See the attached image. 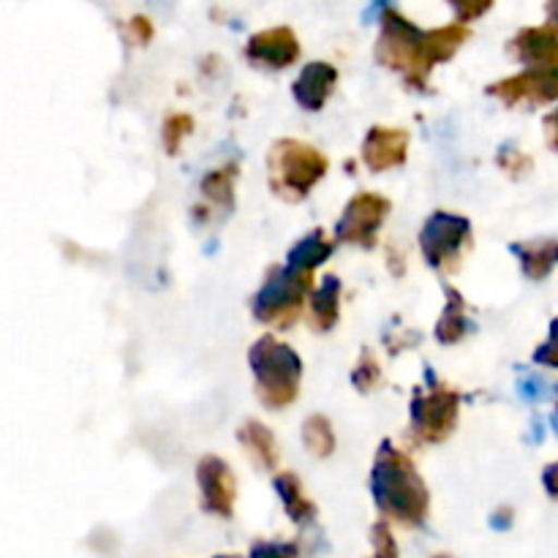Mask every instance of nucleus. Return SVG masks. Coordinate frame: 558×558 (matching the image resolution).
<instances>
[{
  "label": "nucleus",
  "instance_id": "39448f33",
  "mask_svg": "<svg viewBox=\"0 0 558 558\" xmlns=\"http://www.w3.org/2000/svg\"><path fill=\"white\" fill-rule=\"evenodd\" d=\"M314 272L298 270L289 265H276L267 270L265 283L254 298V316L262 325L292 327L308 294H314Z\"/></svg>",
  "mask_w": 558,
  "mask_h": 558
},
{
  "label": "nucleus",
  "instance_id": "aec40b11",
  "mask_svg": "<svg viewBox=\"0 0 558 558\" xmlns=\"http://www.w3.org/2000/svg\"><path fill=\"white\" fill-rule=\"evenodd\" d=\"M272 485H276L278 496H281L283 510H287V515L292 518L294 523H311V521H314L316 507L311 505V499L303 494V488H300L298 474H292V472L278 474V477L272 480Z\"/></svg>",
  "mask_w": 558,
  "mask_h": 558
},
{
  "label": "nucleus",
  "instance_id": "1a4fd4ad",
  "mask_svg": "<svg viewBox=\"0 0 558 558\" xmlns=\"http://www.w3.org/2000/svg\"><path fill=\"white\" fill-rule=\"evenodd\" d=\"M488 96L499 98L507 107L558 101V65L554 69H526L510 80L494 82L488 87Z\"/></svg>",
  "mask_w": 558,
  "mask_h": 558
},
{
  "label": "nucleus",
  "instance_id": "ddd939ff",
  "mask_svg": "<svg viewBox=\"0 0 558 558\" xmlns=\"http://www.w3.org/2000/svg\"><path fill=\"white\" fill-rule=\"evenodd\" d=\"M336 65L325 63V60H314V63H308L300 71V76L294 80L292 93L294 98H298L300 107L308 109V112H319L327 104V98L332 96V90H336Z\"/></svg>",
  "mask_w": 558,
  "mask_h": 558
},
{
  "label": "nucleus",
  "instance_id": "473e14b6",
  "mask_svg": "<svg viewBox=\"0 0 558 558\" xmlns=\"http://www.w3.org/2000/svg\"><path fill=\"white\" fill-rule=\"evenodd\" d=\"M545 131H548V142L554 150H558V109L545 118Z\"/></svg>",
  "mask_w": 558,
  "mask_h": 558
},
{
  "label": "nucleus",
  "instance_id": "7ed1b4c3",
  "mask_svg": "<svg viewBox=\"0 0 558 558\" xmlns=\"http://www.w3.org/2000/svg\"><path fill=\"white\" fill-rule=\"evenodd\" d=\"M251 371L256 379V398L267 409H287L298 401L303 360L292 347L272 336H262L248 352Z\"/></svg>",
  "mask_w": 558,
  "mask_h": 558
},
{
  "label": "nucleus",
  "instance_id": "bb28decb",
  "mask_svg": "<svg viewBox=\"0 0 558 558\" xmlns=\"http://www.w3.org/2000/svg\"><path fill=\"white\" fill-rule=\"evenodd\" d=\"M450 5L456 9V16L458 22H472V20H480L483 14H488L490 5H494V0H450Z\"/></svg>",
  "mask_w": 558,
  "mask_h": 558
},
{
  "label": "nucleus",
  "instance_id": "dca6fc26",
  "mask_svg": "<svg viewBox=\"0 0 558 558\" xmlns=\"http://www.w3.org/2000/svg\"><path fill=\"white\" fill-rule=\"evenodd\" d=\"M341 314V281L338 276H327L322 287L311 294V325L314 330L327 332L336 327Z\"/></svg>",
  "mask_w": 558,
  "mask_h": 558
},
{
  "label": "nucleus",
  "instance_id": "cd10ccee",
  "mask_svg": "<svg viewBox=\"0 0 558 558\" xmlns=\"http://www.w3.org/2000/svg\"><path fill=\"white\" fill-rule=\"evenodd\" d=\"M518 387H521V398H526V401L537 403L548 398V385L534 374H523V379L518 381Z\"/></svg>",
  "mask_w": 558,
  "mask_h": 558
},
{
  "label": "nucleus",
  "instance_id": "4468645a",
  "mask_svg": "<svg viewBox=\"0 0 558 558\" xmlns=\"http://www.w3.org/2000/svg\"><path fill=\"white\" fill-rule=\"evenodd\" d=\"M510 49L529 69H554L558 65V33L554 27H526L512 38Z\"/></svg>",
  "mask_w": 558,
  "mask_h": 558
},
{
  "label": "nucleus",
  "instance_id": "412c9836",
  "mask_svg": "<svg viewBox=\"0 0 558 558\" xmlns=\"http://www.w3.org/2000/svg\"><path fill=\"white\" fill-rule=\"evenodd\" d=\"M234 178H238V167L234 163H227L221 169H213L202 178V196L210 202L218 210H232L234 207Z\"/></svg>",
  "mask_w": 558,
  "mask_h": 558
},
{
  "label": "nucleus",
  "instance_id": "c756f323",
  "mask_svg": "<svg viewBox=\"0 0 558 558\" xmlns=\"http://www.w3.org/2000/svg\"><path fill=\"white\" fill-rule=\"evenodd\" d=\"M499 163L507 169V172H512V174H521V172L526 174V169L532 167V161H529L526 156H521V153L510 150V147H505V150L499 153Z\"/></svg>",
  "mask_w": 558,
  "mask_h": 558
},
{
  "label": "nucleus",
  "instance_id": "b1692460",
  "mask_svg": "<svg viewBox=\"0 0 558 558\" xmlns=\"http://www.w3.org/2000/svg\"><path fill=\"white\" fill-rule=\"evenodd\" d=\"M381 381V368L376 363V357L371 352H363L357 368L352 371V385L357 387L360 392H371Z\"/></svg>",
  "mask_w": 558,
  "mask_h": 558
},
{
  "label": "nucleus",
  "instance_id": "0eeeda50",
  "mask_svg": "<svg viewBox=\"0 0 558 558\" xmlns=\"http://www.w3.org/2000/svg\"><path fill=\"white\" fill-rule=\"evenodd\" d=\"M469 234H472V223L466 216L445 210L434 213L420 232V248H423L425 262L436 270H456L469 243Z\"/></svg>",
  "mask_w": 558,
  "mask_h": 558
},
{
  "label": "nucleus",
  "instance_id": "e433bc0d",
  "mask_svg": "<svg viewBox=\"0 0 558 558\" xmlns=\"http://www.w3.org/2000/svg\"><path fill=\"white\" fill-rule=\"evenodd\" d=\"M436 558H450V556H436Z\"/></svg>",
  "mask_w": 558,
  "mask_h": 558
},
{
  "label": "nucleus",
  "instance_id": "a211bd4d",
  "mask_svg": "<svg viewBox=\"0 0 558 558\" xmlns=\"http://www.w3.org/2000/svg\"><path fill=\"white\" fill-rule=\"evenodd\" d=\"M447 308L445 314L436 322V341L450 347V343H458L469 332V325L472 322L466 319V303H463V294L458 289L447 287Z\"/></svg>",
  "mask_w": 558,
  "mask_h": 558
},
{
  "label": "nucleus",
  "instance_id": "6ab92c4d",
  "mask_svg": "<svg viewBox=\"0 0 558 558\" xmlns=\"http://www.w3.org/2000/svg\"><path fill=\"white\" fill-rule=\"evenodd\" d=\"M238 441L251 452V456H254V461L259 463L262 469H276L278 445H276V436L270 434L267 425L256 423V420H248V423L238 430Z\"/></svg>",
  "mask_w": 558,
  "mask_h": 558
},
{
  "label": "nucleus",
  "instance_id": "2eb2a0df",
  "mask_svg": "<svg viewBox=\"0 0 558 558\" xmlns=\"http://www.w3.org/2000/svg\"><path fill=\"white\" fill-rule=\"evenodd\" d=\"M512 254L521 262L523 276L532 281H545L558 265V240L543 238V240H526V243H512Z\"/></svg>",
  "mask_w": 558,
  "mask_h": 558
},
{
  "label": "nucleus",
  "instance_id": "393cba45",
  "mask_svg": "<svg viewBox=\"0 0 558 558\" xmlns=\"http://www.w3.org/2000/svg\"><path fill=\"white\" fill-rule=\"evenodd\" d=\"M371 543H374V558H398V545L392 537V529L387 521H379L371 532Z\"/></svg>",
  "mask_w": 558,
  "mask_h": 558
},
{
  "label": "nucleus",
  "instance_id": "f704fd0d",
  "mask_svg": "<svg viewBox=\"0 0 558 558\" xmlns=\"http://www.w3.org/2000/svg\"><path fill=\"white\" fill-rule=\"evenodd\" d=\"M387 3H390V0H374V5H371V11H368V14H365V22H371V16H376V11L385 9Z\"/></svg>",
  "mask_w": 558,
  "mask_h": 558
},
{
  "label": "nucleus",
  "instance_id": "5701e85b",
  "mask_svg": "<svg viewBox=\"0 0 558 558\" xmlns=\"http://www.w3.org/2000/svg\"><path fill=\"white\" fill-rule=\"evenodd\" d=\"M191 131H194V118H189V114H169L167 123H163V147H167L169 156L180 150V145H183V140Z\"/></svg>",
  "mask_w": 558,
  "mask_h": 558
},
{
  "label": "nucleus",
  "instance_id": "9b49d317",
  "mask_svg": "<svg viewBox=\"0 0 558 558\" xmlns=\"http://www.w3.org/2000/svg\"><path fill=\"white\" fill-rule=\"evenodd\" d=\"M409 156V131L390 129V125H374L363 142V163L371 172H387L407 163Z\"/></svg>",
  "mask_w": 558,
  "mask_h": 558
},
{
  "label": "nucleus",
  "instance_id": "423d86ee",
  "mask_svg": "<svg viewBox=\"0 0 558 558\" xmlns=\"http://www.w3.org/2000/svg\"><path fill=\"white\" fill-rule=\"evenodd\" d=\"M458 412H461V392L436 381L430 390L417 387L412 396V434L425 445H439L450 439L458 425Z\"/></svg>",
  "mask_w": 558,
  "mask_h": 558
},
{
  "label": "nucleus",
  "instance_id": "2f4dec72",
  "mask_svg": "<svg viewBox=\"0 0 558 558\" xmlns=\"http://www.w3.org/2000/svg\"><path fill=\"white\" fill-rule=\"evenodd\" d=\"M543 485H545V490H548V494L554 496V499H558V461L550 463V466H545Z\"/></svg>",
  "mask_w": 558,
  "mask_h": 558
},
{
  "label": "nucleus",
  "instance_id": "9d476101",
  "mask_svg": "<svg viewBox=\"0 0 558 558\" xmlns=\"http://www.w3.org/2000/svg\"><path fill=\"white\" fill-rule=\"evenodd\" d=\"M196 483L202 490V507H205L210 515L218 518H232L234 512V499H238V483H234V474L221 458L205 456L196 466Z\"/></svg>",
  "mask_w": 558,
  "mask_h": 558
},
{
  "label": "nucleus",
  "instance_id": "6e6552de",
  "mask_svg": "<svg viewBox=\"0 0 558 558\" xmlns=\"http://www.w3.org/2000/svg\"><path fill=\"white\" fill-rule=\"evenodd\" d=\"M390 199L371 191H360L349 199L343 207V216L338 218L336 240L347 245H357V248H374L379 227L385 223L387 213H390Z\"/></svg>",
  "mask_w": 558,
  "mask_h": 558
},
{
  "label": "nucleus",
  "instance_id": "a878e982",
  "mask_svg": "<svg viewBox=\"0 0 558 558\" xmlns=\"http://www.w3.org/2000/svg\"><path fill=\"white\" fill-rule=\"evenodd\" d=\"M534 363L545 365V368H558V316L550 322L548 341L534 352Z\"/></svg>",
  "mask_w": 558,
  "mask_h": 558
},
{
  "label": "nucleus",
  "instance_id": "72a5a7b5",
  "mask_svg": "<svg viewBox=\"0 0 558 558\" xmlns=\"http://www.w3.org/2000/svg\"><path fill=\"white\" fill-rule=\"evenodd\" d=\"M548 16H550V27L558 33V0H548Z\"/></svg>",
  "mask_w": 558,
  "mask_h": 558
},
{
  "label": "nucleus",
  "instance_id": "c9c22d12",
  "mask_svg": "<svg viewBox=\"0 0 558 558\" xmlns=\"http://www.w3.org/2000/svg\"><path fill=\"white\" fill-rule=\"evenodd\" d=\"M218 558H234V556H218Z\"/></svg>",
  "mask_w": 558,
  "mask_h": 558
},
{
  "label": "nucleus",
  "instance_id": "7c9ffc66",
  "mask_svg": "<svg viewBox=\"0 0 558 558\" xmlns=\"http://www.w3.org/2000/svg\"><path fill=\"white\" fill-rule=\"evenodd\" d=\"M129 36L134 38L140 47H145V44L153 41V25L145 20V16H134V20L129 22Z\"/></svg>",
  "mask_w": 558,
  "mask_h": 558
},
{
  "label": "nucleus",
  "instance_id": "f03ea898",
  "mask_svg": "<svg viewBox=\"0 0 558 558\" xmlns=\"http://www.w3.org/2000/svg\"><path fill=\"white\" fill-rule=\"evenodd\" d=\"M371 494L381 515L401 526H425L430 496L412 458L403 456L392 441H381L371 469Z\"/></svg>",
  "mask_w": 558,
  "mask_h": 558
},
{
  "label": "nucleus",
  "instance_id": "f3484780",
  "mask_svg": "<svg viewBox=\"0 0 558 558\" xmlns=\"http://www.w3.org/2000/svg\"><path fill=\"white\" fill-rule=\"evenodd\" d=\"M332 248H336V245H332V240L327 238V234L322 232V229H314V232L305 234L303 240H298V243H294L292 248H289L287 265L289 267H298V270L314 272L316 267L322 265V262L330 259Z\"/></svg>",
  "mask_w": 558,
  "mask_h": 558
},
{
  "label": "nucleus",
  "instance_id": "4be33fe9",
  "mask_svg": "<svg viewBox=\"0 0 558 558\" xmlns=\"http://www.w3.org/2000/svg\"><path fill=\"white\" fill-rule=\"evenodd\" d=\"M303 445L311 456L330 458L336 452V434L325 414H311L303 423Z\"/></svg>",
  "mask_w": 558,
  "mask_h": 558
},
{
  "label": "nucleus",
  "instance_id": "20e7f679",
  "mask_svg": "<svg viewBox=\"0 0 558 558\" xmlns=\"http://www.w3.org/2000/svg\"><path fill=\"white\" fill-rule=\"evenodd\" d=\"M330 161L300 140H278L267 153L270 189L289 202H300L311 194L316 183L327 174Z\"/></svg>",
  "mask_w": 558,
  "mask_h": 558
},
{
  "label": "nucleus",
  "instance_id": "f8f14e48",
  "mask_svg": "<svg viewBox=\"0 0 558 558\" xmlns=\"http://www.w3.org/2000/svg\"><path fill=\"white\" fill-rule=\"evenodd\" d=\"M251 63L267 65V69H289L300 58V41L289 27H272L251 36L245 47Z\"/></svg>",
  "mask_w": 558,
  "mask_h": 558
},
{
  "label": "nucleus",
  "instance_id": "f257e3e1",
  "mask_svg": "<svg viewBox=\"0 0 558 558\" xmlns=\"http://www.w3.org/2000/svg\"><path fill=\"white\" fill-rule=\"evenodd\" d=\"M466 38L469 31L463 25L420 31L407 16L387 9L385 16H381V36L376 41V60L385 69L398 71L409 87L425 90L434 65L450 60L463 47Z\"/></svg>",
  "mask_w": 558,
  "mask_h": 558
},
{
  "label": "nucleus",
  "instance_id": "c85d7f7f",
  "mask_svg": "<svg viewBox=\"0 0 558 558\" xmlns=\"http://www.w3.org/2000/svg\"><path fill=\"white\" fill-rule=\"evenodd\" d=\"M298 548L294 545H276V543H259L251 550V558H294Z\"/></svg>",
  "mask_w": 558,
  "mask_h": 558
}]
</instances>
